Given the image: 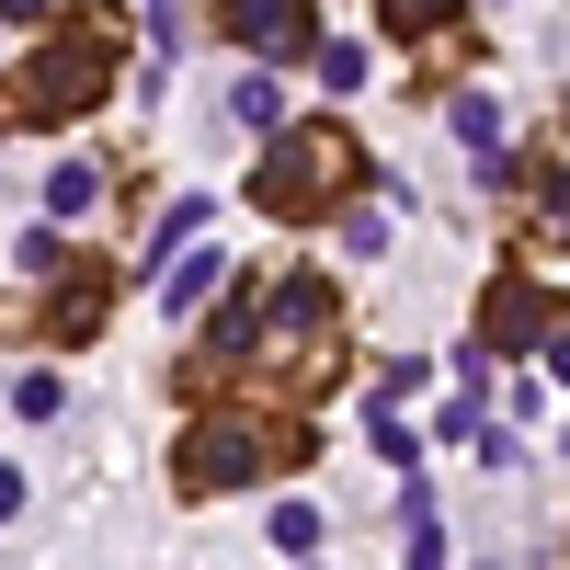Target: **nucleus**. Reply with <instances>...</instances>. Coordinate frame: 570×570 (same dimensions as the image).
<instances>
[{
    "label": "nucleus",
    "mask_w": 570,
    "mask_h": 570,
    "mask_svg": "<svg viewBox=\"0 0 570 570\" xmlns=\"http://www.w3.org/2000/svg\"><path fill=\"white\" fill-rule=\"evenodd\" d=\"M240 365H252V389H274V400H320L331 376H343V285H331V274H240V297H228L217 331L195 343L183 389L217 400Z\"/></svg>",
    "instance_id": "obj_1"
},
{
    "label": "nucleus",
    "mask_w": 570,
    "mask_h": 570,
    "mask_svg": "<svg viewBox=\"0 0 570 570\" xmlns=\"http://www.w3.org/2000/svg\"><path fill=\"white\" fill-rule=\"evenodd\" d=\"M320 434L297 411H263V400H195V422H183L171 445V491L183 502H217V491H252L274 480V468H308Z\"/></svg>",
    "instance_id": "obj_2"
},
{
    "label": "nucleus",
    "mask_w": 570,
    "mask_h": 570,
    "mask_svg": "<svg viewBox=\"0 0 570 570\" xmlns=\"http://www.w3.org/2000/svg\"><path fill=\"white\" fill-rule=\"evenodd\" d=\"M115 58H126L115 12H69L23 69H0V137H12V126H80V115H104L115 104Z\"/></svg>",
    "instance_id": "obj_3"
},
{
    "label": "nucleus",
    "mask_w": 570,
    "mask_h": 570,
    "mask_svg": "<svg viewBox=\"0 0 570 570\" xmlns=\"http://www.w3.org/2000/svg\"><path fill=\"white\" fill-rule=\"evenodd\" d=\"M354 183H365L354 126H343V115H308V126L263 137V160H252V206H263V217H285V228H308V217L343 206Z\"/></svg>",
    "instance_id": "obj_4"
},
{
    "label": "nucleus",
    "mask_w": 570,
    "mask_h": 570,
    "mask_svg": "<svg viewBox=\"0 0 570 570\" xmlns=\"http://www.w3.org/2000/svg\"><path fill=\"white\" fill-rule=\"evenodd\" d=\"M115 263H91V252H69V274H46V297H35V331L46 343H91V331L115 320Z\"/></svg>",
    "instance_id": "obj_5"
},
{
    "label": "nucleus",
    "mask_w": 570,
    "mask_h": 570,
    "mask_svg": "<svg viewBox=\"0 0 570 570\" xmlns=\"http://www.w3.org/2000/svg\"><path fill=\"white\" fill-rule=\"evenodd\" d=\"M217 35H228V46H252V58H320L308 0H217Z\"/></svg>",
    "instance_id": "obj_6"
},
{
    "label": "nucleus",
    "mask_w": 570,
    "mask_h": 570,
    "mask_svg": "<svg viewBox=\"0 0 570 570\" xmlns=\"http://www.w3.org/2000/svg\"><path fill=\"white\" fill-rule=\"evenodd\" d=\"M525 343H559V297L525 285V274H502L480 297V354H525Z\"/></svg>",
    "instance_id": "obj_7"
},
{
    "label": "nucleus",
    "mask_w": 570,
    "mask_h": 570,
    "mask_svg": "<svg viewBox=\"0 0 570 570\" xmlns=\"http://www.w3.org/2000/svg\"><path fill=\"white\" fill-rule=\"evenodd\" d=\"M502 195H525V240L537 252H570V160H491Z\"/></svg>",
    "instance_id": "obj_8"
},
{
    "label": "nucleus",
    "mask_w": 570,
    "mask_h": 570,
    "mask_svg": "<svg viewBox=\"0 0 570 570\" xmlns=\"http://www.w3.org/2000/svg\"><path fill=\"white\" fill-rule=\"evenodd\" d=\"M217 285H240L217 252H171V274H160V320H195V308L217 297Z\"/></svg>",
    "instance_id": "obj_9"
},
{
    "label": "nucleus",
    "mask_w": 570,
    "mask_h": 570,
    "mask_svg": "<svg viewBox=\"0 0 570 570\" xmlns=\"http://www.w3.org/2000/svg\"><path fill=\"white\" fill-rule=\"evenodd\" d=\"M35 195H46V217H58V228H69L80 206H104V171H91V160H58V171H46V183H35Z\"/></svg>",
    "instance_id": "obj_10"
},
{
    "label": "nucleus",
    "mask_w": 570,
    "mask_h": 570,
    "mask_svg": "<svg viewBox=\"0 0 570 570\" xmlns=\"http://www.w3.org/2000/svg\"><path fill=\"white\" fill-rule=\"evenodd\" d=\"M376 12H389V35H400V46H434V35H456L468 0H376Z\"/></svg>",
    "instance_id": "obj_11"
},
{
    "label": "nucleus",
    "mask_w": 570,
    "mask_h": 570,
    "mask_svg": "<svg viewBox=\"0 0 570 570\" xmlns=\"http://www.w3.org/2000/svg\"><path fill=\"white\" fill-rule=\"evenodd\" d=\"M228 115H240L252 137H285V91H274L263 69H240V80H228Z\"/></svg>",
    "instance_id": "obj_12"
},
{
    "label": "nucleus",
    "mask_w": 570,
    "mask_h": 570,
    "mask_svg": "<svg viewBox=\"0 0 570 570\" xmlns=\"http://www.w3.org/2000/svg\"><path fill=\"white\" fill-rule=\"evenodd\" d=\"M206 206H217V195H171V206H160V228H149V263H160V252H195Z\"/></svg>",
    "instance_id": "obj_13"
},
{
    "label": "nucleus",
    "mask_w": 570,
    "mask_h": 570,
    "mask_svg": "<svg viewBox=\"0 0 570 570\" xmlns=\"http://www.w3.org/2000/svg\"><path fill=\"white\" fill-rule=\"evenodd\" d=\"M456 137L480 160H502V104H491V91H456Z\"/></svg>",
    "instance_id": "obj_14"
},
{
    "label": "nucleus",
    "mask_w": 570,
    "mask_h": 570,
    "mask_svg": "<svg viewBox=\"0 0 570 570\" xmlns=\"http://www.w3.org/2000/svg\"><path fill=\"white\" fill-rule=\"evenodd\" d=\"M400 570H456V559H445V513L422 502V491H411V559H400Z\"/></svg>",
    "instance_id": "obj_15"
},
{
    "label": "nucleus",
    "mask_w": 570,
    "mask_h": 570,
    "mask_svg": "<svg viewBox=\"0 0 570 570\" xmlns=\"http://www.w3.org/2000/svg\"><path fill=\"white\" fill-rule=\"evenodd\" d=\"M274 548L308 559V548H320V502H274Z\"/></svg>",
    "instance_id": "obj_16"
},
{
    "label": "nucleus",
    "mask_w": 570,
    "mask_h": 570,
    "mask_svg": "<svg viewBox=\"0 0 570 570\" xmlns=\"http://www.w3.org/2000/svg\"><path fill=\"white\" fill-rule=\"evenodd\" d=\"M320 80L354 91V80H365V46H354V35H320Z\"/></svg>",
    "instance_id": "obj_17"
},
{
    "label": "nucleus",
    "mask_w": 570,
    "mask_h": 570,
    "mask_svg": "<svg viewBox=\"0 0 570 570\" xmlns=\"http://www.w3.org/2000/svg\"><path fill=\"white\" fill-rule=\"evenodd\" d=\"M12 411H23V422H58L69 389H58V376H12Z\"/></svg>",
    "instance_id": "obj_18"
},
{
    "label": "nucleus",
    "mask_w": 570,
    "mask_h": 570,
    "mask_svg": "<svg viewBox=\"0 0 570 570\" xmlns=\"http://www.w3.org/2000/svg\"><path fill=\"white\" fill-rule=\"evenodd\" d=\"M23 274H35V285L69 274V240H58V228H23Z\"/></svg>",
    "instance_id": "obj_19"
},
{
    "label": "nucleus",
    "mask_w": 570,
    "mask_h": 570,
    "mask_svg": "<svg viewBox=\"0 0 570 570\" xmlns=\"http://www.w3.org/2000/svg\"><path fill=\"white\" fill-rule=\"evenodd\" d=\"M0 23H23V35H46V23H58V0H0Z\"/></svg>",
    "instance_id": "obj_20"
},
{
    "label": "nucleus",
    "mask_w": 570,
    "mask_h": 570,
    "mask_svg": "<svg viewBox=\"0 0 570 570\" xmlns=\"http://www.w3.org/2000/svg\"><path fill=\"white\" fill-rule=\"evenodd\" d=\"M12 513H23V468H0V525H12Z\"/></svg>",
    "instance_id": "obj_21"
}]
</instances>
